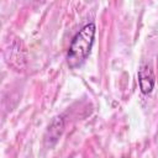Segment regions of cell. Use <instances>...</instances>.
I'll use <instances>...</instances> for the list:
<instances>
[{
  "label": "cell",
  "mask_w": 158,
  "mask_h": 158,
  "mask_svg": "<svg viewBox=\"0 0 158 158\" xmlns=\"http://www.w3.org/2000/svg\"><path fill=\"white\" fill-rule=\"evenodd\" d=\"M95 32V23L88 22L75 33L67 52V63L69 68L74 69L77 67H80L88 59L94 44Z\"/></svg>",
  "instance_id": "cell-1"
},
{
  "label": "cell",
  "mask_w": 158,
  "mask_h": 158,
  "mask_svg": "<svg viewBox=\"0 0 158 158\" xmlns=\"http://www.w3.org/2000/svg\"><path fill=\"white\" fill-rule=\"evenodd\" d=\"M138 83H139V89L143 94H149L152 93L156 83V77L154 72L148 63H142L139 69H138Z\"/></svg>",
  "instance_id": "cell-2"
},
{
  "label": "cell",
  "mask_w": 158,
  "mask_h": 158,
  "mask_svg": "<svg viewBox=\"0 0 158 158\" xmlns=\"http://www.w3.org/2000/svg\"><path fill=\"white\" fill-rule=\"evenodd\" d=\"M63 126H64L63 125V117L62 116L54 117V120L52 121V123H51V126L48 127V131H47L49 137H47L46 139H49V141L53 139V143H56L58 137L60 136V133L63 131Z\"/></svg>",
  "instance_id": "cell-3"
},
{
  "label": "cell",
  "mask_w": 158,
  "mask_h": 158,
  "mask_svg": "<svg viewBox=\"0 0 158 158\" xmlns=\"http://www.w3.org/2000/svg\"><path fill=\"white\" fill-rule=\"evenodd\" d=\"M125 158H128V157H125Z\"/></svg>",
  "instance_id": "cell-4"
}]
</instances>
